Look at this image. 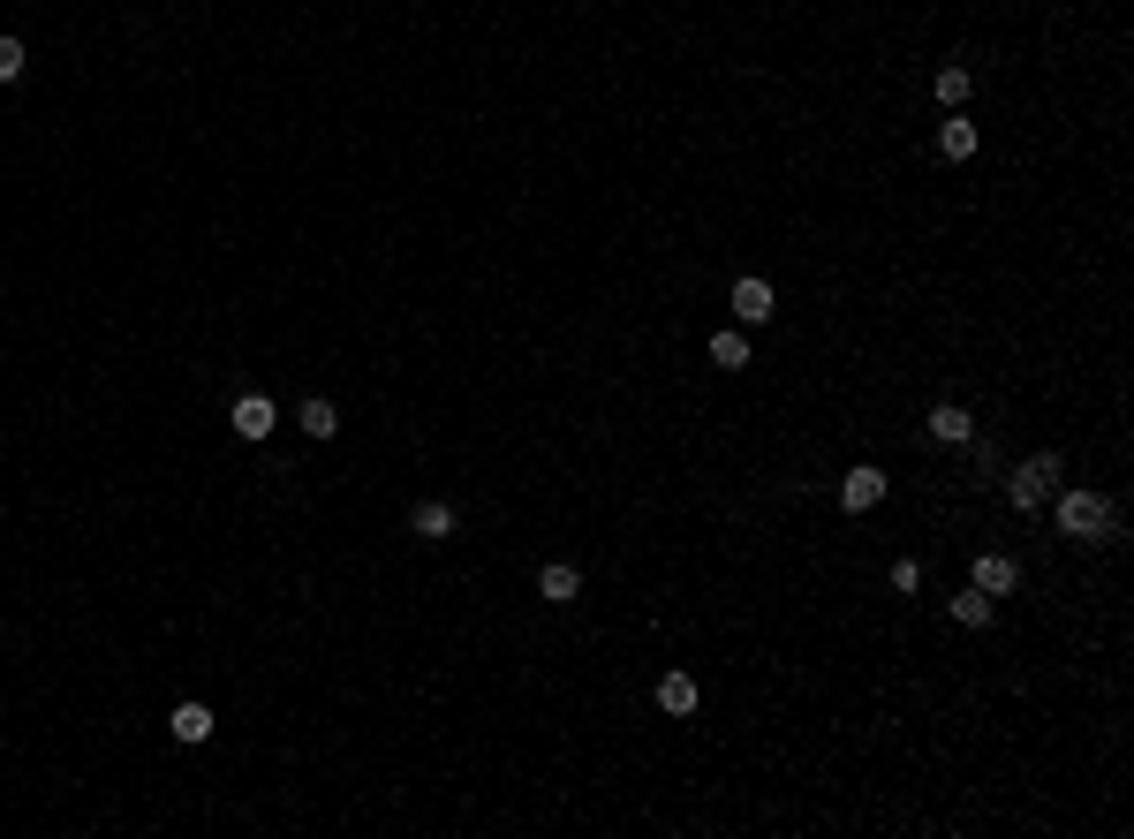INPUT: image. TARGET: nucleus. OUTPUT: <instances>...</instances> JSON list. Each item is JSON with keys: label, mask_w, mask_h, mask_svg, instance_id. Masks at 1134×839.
<instances>
[{"label": "nucleus", "mask_w": 1134, "mask_h": 839, "mask_svg": "<svg viewBox=\"0 0 1134 839\" xmlns=\"http://www.w3.org/2000/svg\"><path fill=\"white\" fill-rule=\"evenodd\" d=\"M1059 538H1074V545H1096V538H1112V500H1104V492H1090V484L1059 492Z\"/></svg>", "instance_id": "nucleus-1"}, {"label": "nucleus", "mask_w": 1134, "mask_h": 839, "mask_svg": "<svg viewBox=\"0 0 1134 839\" xmlns=\"http://www.w3.org/2000/svg\"><path fill=\"white\" fill-rule=\"evenodd\" d=\"M1059 492V454H1029V462L1007 477V500H1013V514H1036V507Z\"/></svg>", "instance_id": "nucleus-2"}, {"label": "nucleus", "mask_w": 1134, "mask_h": 839, "mask_svg": "<svg viewBox=\"0 0 1134 839\" xmlns=\"http://www.w3.org/2000/svg\"><path fill=\"white\" fill-rule=\"evenodd\" d=\"M878 500H885V469L878 462H855L840 477V507H847V514H862V507H878Z\"/></svg>", "instance_id": "nucleus-3"}, {"label": "nucleus", "mask_w": 1134, "mask_h": 839, "mask_svg": "<svg viewBox=\"0 0 1134 839\" xmlns=\"http://www.w3.org/2000/svg\"><path fill=\"white\" fill-rule=\"evenodd\" d=\"M923 431H930V439H938V447H968V439H975V417H968L961 401H938V409H930V423H923Z\"/></svg>", "instance_id": "nucleus-4"}, {"label": "nucleus", "mask_w": 1134, "mask_h": 839, "mask_svg": "<svg viewBox=\"0 0 1134 839\" xmlns=\"http://www.w3.org/2000/svg\"><path fill=\"white\" fill-rule=\"evenodd\" d=\"M975 590H983V597H1013V590H1021V567H1013L1007 552H983V560H975Z\"/></svg>", "instance_id": "nucleus-5"}, {"label": "nucleus", "mask_w": 1134, "mask_h": 839, "mask_svg": "<svg viewBox=\"0 0 1134 839\" xmlns=\"http://www.w3.org/2000/svg\"><path fill=\"white\" fill-rule=\"evenodd\" d=\"M273 423H280V409H273L265 393H243V401H235V431H243L251 447H257V439H273Z\"/></svg>", "instance_id": "nucleus-6"}, {"label": "nucleus", "mask_w": 1134, "mask_h": 839, "mask_svg": "<svg viewBox=\"0 0 1134 839\" xmlns=\"http://www.w3.org/2000/svg\"><path fill=\"white\" fill-rule=\"evenodd\" d=\"M946 613H953L961 628H991V613H999V597H983V590L968 583V590H953V597H946Z\"/></svg>", "instance_id": "nucleus-7"}, {"label": "nucleus", "mask_w": 1134, "mask_h": 839, "mask_svg": "<svg viewBox=\"0 0 1134 839\" xmlns=\"http://www.w3.org/2000/svg\"><path fill=\"white\" fill-rule=\"evenodd\" d=\"M409 530H417V538H431V545H439V538H454V507H447V500H417V507H409Z\"/></svg>", "instance_id": "nucleus-8"}, {"label": "nucleus", "mask_w": 1134, "mask_h": 839, "mask_svg": "<svg viewBox=\"0 0 1134 839\" xmlns=\"http://www.w3.org/2000/svg\"><path fill=\"white\" fill-rule=\"evenodd\" d=\"M772 310H779V303H772L764 280H734V318H742V326H764Z\"/></svg>", "instance_id": "nucleus-9"}, {"label": "nucleus", "mask_w": 1134, "mask_h": 839, "mask_svg": "<svg viewBox=\"0 0 1134 839\" xmlns=\"http://www.w3.org/2000/svg\"><path fill=\"white\" fill-rule=\"evenodd\" d=\"M575 590H583V575H575L568 560H552V567H538V597H545V605H575Z\"/></svg>", "instance_id": "nucleus-10"}, {"label": "nucleus", "mask_w": 1134, "mask_h": 839, "mask_svg": "<svg viewBox=\"0 0 1134 839\" xmlns=\"http://www.w3.org/2000/svg\"><path fill=\"white\" fill-rule=\"evenodd\" d=\"M167 726H174V741H182V749H197V741H212V712H205V704H174V718H167Z\"/></svg>", "instance_id": "nucleus-11"}, {"label": "nucleus", "mask_w": 1134, "mask_h": 839, "mask_svg": "<svg viewBox=\"0 0 1134 839\" xmlns=\"http://www.w3.org/2000/svg\"><path fill=\"white\" fill-rule=\"evenodd\" d=\"M938 152H946V160H968V152H975V122H968L961 106H953L946 129H938Z\"/></svg>", "instance_id": "nucleus-12"}, {"label": "nucleus", "mask_w": 1134, "mask_h": 839, "mask_svg": "<svg viewBox=\"0 0 1134 839\" xmlns=\"http://www.w3.org/2000/svg\"><path fill=\"white\" fill-rule=\"evenodd\" d=\"M658 712H673V718L696 712V681H688V673H666V681H658Z\"/></svg>", "instance_id": "nucleus-13"}, {"label": "nucleus", "mask_w": 1134, "mask_h": 839, "mask_svg": "<svg viewBox=\"0 0 1134 839\" xmlns=\"http://www.w3.org/2000/svg\"><path fill=\"white\" fill-rule=\"evenodd\" d=\"M968 84H975L968 61H946V69H938V106H968Z\"/></svg>", "instance_id": "nucleus-14"}, {"label": "nucleus", "mask_w": 1134, "mask_h": 839, "mask_svg": "<svg viewBox=\"0 0 1134 839\" xmlns=\"http://www.w3.org/2000/svg\"><path fill=\"white\" fill-rule=\"evenodd\" d=\"M712 364H726V371H742V364H749V340L718 326V334H712Z\"/></svg>", "instance_id": "nucleus-15"}, {"label": "nucleus", "mask_w": 1134, "mask_h": 839, "mask_svg": "<svg viewBox=\"0 0 1134 839\" xmlns=\"http://www.w3.org/2000/svg\"><path fill=\"white\" fill-rule=\"evenodd\" d=\"M303 431H310V439H334L340 409H334V401H303Z\"/></svg>", "instance_id": "nucleus-16"}, {"label": "nucleus", "mask_w": 1134, "mask_h": 839, "mask_svg": "<svg viewBox=\"0 0 1134 839\" xmlns=\"http://www.w3.org/2000/svg\"><path fill=\"white\" fill-rule=\"evenodd\" d=\"M31 69V53H23V39H0V84H16Z\"/></svg>", "instance_id": "nucleus-17"}, {"label": "nucleus", "mask_w": 1134, "mask_h": 839, "mask_svg": "<svg viewBox=\"0 0 1134 839\" xmlns=\"http://www.w3.org/2000/svg\"><path fill=\"white\" fill-rule=\"evenodd\" d=\"M892 590H908V597H916V590H923V567H916V560H892Z\"/></svg>", "instance_id": "nucleus-18"}]
</instances>
